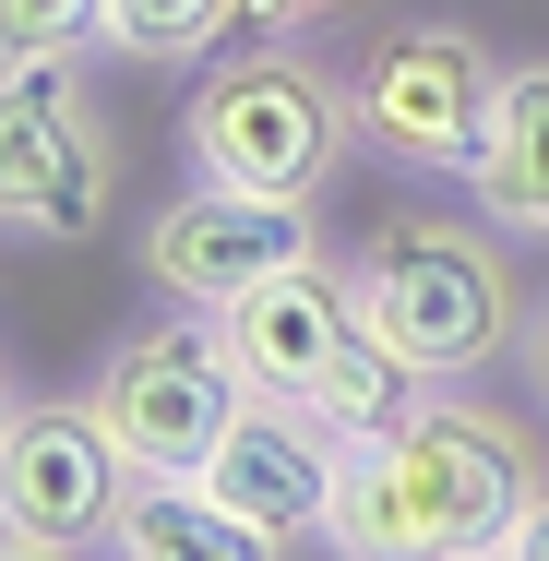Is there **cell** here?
I'll return each mask as SVG.
<instances>
[{
	"mask_svg": "<svg viewBox=\"0 0 549 561\" xmlns=\"http://www.w3.org/2000/svg\"><path fill=\"white\" fill-rule=\"evenodd\" d=\"M108 550L119 561H263V538L227 514L204 478H131L108 514Z\"/></svg>",
	"mask_w": 549,
	"mask_h": 561,
	"instance_id": "12",
	"label": "cell"
},
{
	"mask_svg": "<svg viewBox=\"0 0 549 561\" xmlns=\"http://www.w3.org/2000/svg\"><path fill=\"white\" fill-rule=\"evenodd\" d=\"M346 287H358V323L382 346H407L431 382H478L526 335L514 251H502V227H478V216H431V204L382 216L346 251Z\"/></svg>",
	"mask_w": 549,
	"mask_h": 561,
	"instance_id": "2",
	"label": "cell"
},
{
	"mask_svg": "<svg viewBox=\"0 0 549 561\" xmlns=\"http://www.w3.org/2000/svg\"><path fill=\"white\" fill-rule=\"evenodd\" d=\"M119 490H131V466H119V443L96 431L84 394H24L0 419V538L24 561L108 550Z\"/></svg>",
	"mask_w": 549,
	"mask_h": 561,
	"instance_id": "8",
	"label": "cell"
},
{
	"mask_svg": "<svg viewBox=\"0 0 549 561\" xmlns=\"http://www.w3.org/2000/svg\"><path fill=\"white\" fill-rule=\"evenodd\" d=\"M502 561H549V490L514 514V538H502Z\"/></svg>",
	"mask_w": 549,
	"mask_h": 561,
	"instance_id": "18",
	"label": "cell"
},
{
	"mask_svg": "<svg viewBox=\"0 0 549 561\" xmlns=\"http://www.w3.org/2000/svg\"><path fill=\"white\" fill-rule=\"evenodd\" d=\"M239 24H251V36H311V24H346V36H358L370 0H239Z\"/></svg>",
	"mask_w": 549,
	"mask_h": 561,
	"instance_id": "16",
	"label": "cell"
},
{
	"mask_svg": "<svg viewBox=\"0 0 549 561\" xmlns=\"http://www.w3.org/2000/svg\"><path fill=\"white\" fill-rule=\"evenodd\" d=\"M346 108H358V144L382 168L466 180L478 144H490V108H502V60L454 12H382V24L346 36Z\"/></svg>",
	"mask_w": 549,
	"mask_h": 561,
	"instance_id": "4",
	"label": "cell"
},
{
	"mask_svg": "<svg viewBox=\"0 0 549 561\" xmlns=\"http://www.w3.org/2000/svg\"><path fill=\"white\" fill-rule=\"evenodd\" d=\"M72 60L84 48H12L0 60V216H12V239H48V251L96 239L119 204V131L96 119Z\"/></svg>",
	"mask_w": 549,
	"mask_h": 561,
	"instance_id": "6",
	"label": "cell"
},
{
	"mask_svg": "<svg viewBox=\"0 0 549 561\" xmlns=\"http://www.w3.org/2000/svg\"><path fill=\"white\" fill-rule=\"evenodd\" d=\"M346 335H358V287H346L334 251L263 275L251 299H227V346H239V370H251L263 394H323V370H334Z\"/></svg>",
	"mask_w": 549,
	"mask_h": 561,
	"instance_id": "10",
	"label": "cell"
},
{
	"mask_svg": "<svg viewBox=\"0 0 549 561\" xmlns=\"http://www.w3.org/2000/svg\"><path fill=\"white\" fill-rule=\"evenodd\" d=\"M538 490H549V466L526 443V419L514 407H466V382H431L394 431L346 443L334 550H358V561H466V550H502Z\"/></svg>",
	"mask_w": 549,
	"mask_h": 561,
	"instance_id": "1",
	"label": "cell"
},
{
	"mask_svg": "<svg viewBox=\"0 0 549 561\" xmlns=\"http://www.w3.org/2000/svg\"><path fill=\"white\" fill-rule=\"evenodd\" d=\"M227 36H239V0H108L119 60H204Z\"/></svg>",
	"mask_w": 549,
	"mask_h": 561,
	"instance_id": "14",
	"label": "cell"
},
{
	"mask_svg": "<svg viewBox=\"0 0 549 561\" xmlns=\"http://www.w3.org/2000/svg\"><path fill=\"white\" fill-rule=\"evenodd\" d=\"M180 156L216 192H275V204H323L334 168L358 156V108L346 72H323L299 36H251L239 60H216L180 108Z\"/></svg>",
	"mask_w": 549,
	"mask_h": 561,
	"instance_id": "3",
	"label": "cell"
},
{
	"mask_svg": "<svg viewBox=\"0 0 549 561\" xmlns=\"http://www.w3.org/2000/svg\"><path fill=\"white\" fill-rule=\"evenodd\" d=\"M419 394H431V370H419L407 346H382L370 323H358V335L334 346V370H323V394H311V407H323L346 443H370V431H394V419H407Z\"/></svg>",
	"mask_w": 549,
	"mask_h": 561,
	"instance_id": "13",
	"label": "cell"
},
{
	"mask_svg": "<svg viewBox=\"0 0 549 561\" xmlns=\"http://www.w3.org/2000/svg\"><path fill=\"white\" fill-rule=\"evenodd\" d=\"M466 192L502 239H549V60L502 72V108H490V144H478Z\"/></svg>",
	"mask_w": 549,
	"mask_h": 561,
	"instance_id": "11",
	"label": "cell"
},
{
	"mask_svg": "<svg viewBox=\"0 0 549 561\" xmlns=\"http://www.w3.org/2000/svg\"><path fill=\"white\" fill-rule=\"evenodd\" d=\"M84 407H96V431L119 443L131 478H204V454L216 431L239 419V394H251V370H239V346H227V311H168V323H131L108 335V358L72 382Z\"/></svg>",
	"mask_w": 549,
	"mask_h": 561,
	"instance_id": "5",
	"label": "cell"
},
{
	"mask_svg": "<svg viewBox=\"0 0 549 561\" xmlns=\"http://www.w3.org/2000/svg\"><path fill=\"white\" fill-rule=\"evenodd\" d=\"M12 48H108V0H0Z\"/></svg>",
	"mask_w": 549,
	"mask_h": 561,
	"instance_id": "15",
	"label": "cell"
},
{
	"mask_svg": "<svg viewBox=\"0 0 549 561\" xmlns=\"http://www.w3.org/2000/svg\"><path fill=\"white\" fill-rule=\"evenodd\" d=\"M204 490L263 538V550H334V502H346V431L311 394H239V419L204 454Z\"/></svg>",
	"mask_w": 549,
	"mask_h": 561,
	"instance_id": "7",
	"label": "cell"
},
{
	"mask_svg": "<svg viewBox=\"0 0 549 561\" xmlns=\"http://www.w3.org/2000/svg\"><path fill=\"white\" fill-rule=\"evenodd\" d=\"M311 251H323V216H311V204L192 180L180 204L144 216V287H156V299H192V311H227V299H251L263 275H287V263H311Z\"/></svg>",
	"mask_w": 549,
	"mask_h": 561,
	"instance_id": "9",
	"label": "cell"
},
{
	"mask_svg": "<svg viewBox=\"0 0 549 561\" xmlns=\"http://www.w3.org/2000/svg\"><path fill=\"white\" fill-rule=\"evenodd\" d=\"M514 370H526V394H538V407H549V299H538V311H526V335H514Z\"/></svg>",
	"mask_w": 549,
	"mask_h": 561,
	"instance_id": "17",
	"label": "cell"
}]
</instances>
